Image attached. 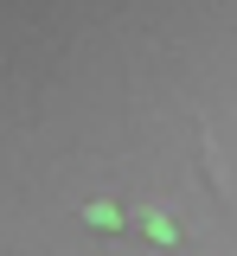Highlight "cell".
Returning a JSON list of instances; mask_svg holds the SVG:
<instances>
[{
	"label": "cell",
	"instance_id": "obj_1",
	"mask_svg": "<svg viewBox=\"0 0 237 256\" xmlns=\"http://www.w3.org/2000/svg\"><path fill=\"white\" fill-rule=\"evenodd\" d=\"M84 218L96 224V230H128V218H122V212H116L109 198H96V205H84Z\"/></svg>",
	"mask_w": 237,
	"mask_h": 256
},
{
	"label": "cell",
	"instance_id": "obj_2",
	"mask_svg": "<svg viewBox=\"0 0 237 256\" xmlns=\"http://www.w3.org/2000/svg\"><path fill=\"white\" fill-rule=\"evenodd\" d=\"M141 230H148L154 244H167V250H173V244H180V224H167V218H160V212H141Z\"/></svg>",
	"mask_w": 237,
	"mask_h": 256
}]
</instances>
